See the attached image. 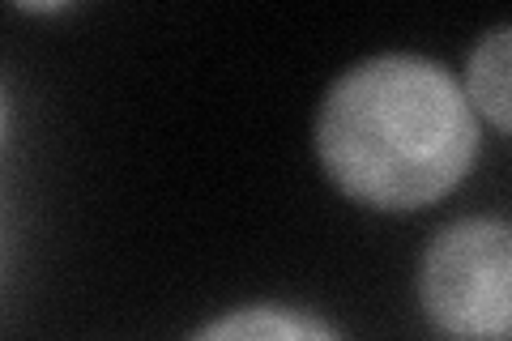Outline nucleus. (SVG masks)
<instances>
[{
    "label": "nucleus",
    "mask_w": 512,
    "mask_h": 341,
    "mask_svg": "<svg viewBox=\"0 0 512 341\" xmlns=\"http://www.w3.org/2000/svg\"><path fill=\"white\" fill-rule=\"evenodd\" d=\"M316 154L346 197L406 214L448 197L478 154L461 81L427 56H372L329 86Z\"/></svg>",
    "instance_id": "f257e3e1"
},
{
    "label": "nucleus",
    "mask_w": 512,
    "mask_h": 341,
    "mask_svg": "<svg viewBox=\"0 0 512 341\" xmlns=\"http://www.w3.org/2000/svg\"><path fill=\"white\" fill-rule=\"evenodd\" d=\"M512 231L504 218H461L427 243L419 299L431 324L453 337H508Z\"/></svg>",
    "instance_id": "f03ea898"
},
{
    "label": "nucleus",
    "mask_w": 512,
    "mask_h": 341,
    "mask_svg": "<svg viewBox=\"0 0 512 341\" xmlns=\"http://www.w3.org/2000/svg\"><path fill=\"white\" fill-rule=\"evenodd\" d=\"M192 341H346L329 320L286 303H248L210 320Z\"/></svg>",
    "instance_id": "7ed1b4c3"
},
{
    "label": "nucleus",
    "mask_w": 512,
    "mask_h": 341,
    "mask_svg": "<svg viewBox=\"0 0 512 341\" xmlns=\"http://www.w3.org/2000/svg\"><path fill=\"white\" fill-rule=\"evenodd\" d=\"M508 26H495L491 35L470 52L466 69V99L474 111H483L495 133H508Z\"/></svg>",
    "instance_id": "20e7f679"
},
{
    "label": "nucleus",
    "mask_w": 512,
    "mask_h": 341,
    "mask_svg": "<svg viewBox=\"0 0 512 341\" xmlns=\"http://www.w3.org/2000/svg\"><path fill=\"white\" fill-rule=\"evenodd\" d=\"M0 128H5V94H0Z\"/></svg>",
    "instance_id": "39448f33"
}]
</instances>
